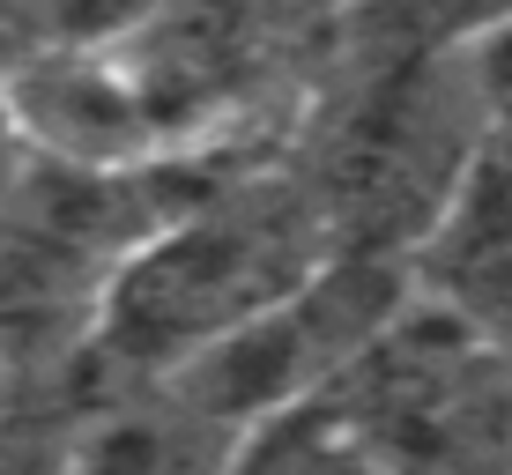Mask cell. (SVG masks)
<instances>
[{
  "instance_id": "3957f363",
  "label": "cell",
  "mask_w": 512,
  "mask_h": 475,
  "mask_svg": "<svg viewBox=\"0 0 512 475\" xmlns=\"http://www.w3.org/2000/svg\"><path fill=\"white\" fill-rule=\"evenodd\" d=\"M483 149L490 127L461 52H401L372 67L305 186L327 216L334 253L409 260Z\"/></svg>"
},
{
  "instance_id": "277c9868",
  "label": "cell",
  "mask_w": 512,
  "mask_h": 475,
  "mask_svg": "<svg viewBox=\"0 0 512 475\" xmlns=\"http://www.w3.org/2000/svg\"><path fill=\"white\" fill-rule=\"evenodd\" d=\"M409 283L483 342L512 349V156L505 149H483L475 171L453 186V201L438 208V223L409 253Z\"/></svg>"
},
{
  "instance_id": "8992f818",
  "label": "cell",
  "mask_w": 512,
  "mask_h": 475,
  "mask_svg": "<svg viewBox=\"0 0 512 475\" xmlns=\"http://www.w3.org/2000/svg\"><path fill=\"white\" fill-rule=\"evenodd\" d=\"M0 67H8V60H0ZM0 156H8V112H0Z\"/></svg>"
},
{
  "instance_id": "7a4b0ae2",
  "label": "cell",
  "mask_w": 512,
  "mask_h": 475,
  "mask_svg": "<svg viewBox=\"0 0 512 475\" xmlns=\"http://www.w3.org/2000/svg\"><path fill=\"white\" fill-rule=\"evenodd\" d=\"M297 416L364 475H512V349L409 297Z\"/></svg>"
},
{
  "instance_id": "6da1fadb",
  "label": "cell",
  "mask_w": 512,
  "mask_h": 475,
  "mask_svg": "<svg viewBox=\"0 0 512 475\" xmlns=\"http://www.w3.org/2000/svg\"><path fill=\"white\" fill-rule=\"evenodd\" d=\"M327 253L334 238L305 179L253 164L238 179L208 186L112 268L90 312V334L67 364V386L112 401L171 379L223 334L282 305Z\"/></svg>"
},
{
  "instance_id": "5b68a950",
  "label": "cell",
  "mask_w": 512,
  "mask_h": 475,
  "mask_svg": "<svg viewBox=\"0 0 512 475\" xmlns=\"http://www.w3.org/2000/svg\"><path fill=\"white\" fill-rule=\"evenodd\" d=\"M30 23H38V45L60 52H112L141 38L149 23H164L179 0H23Z\"/></svg>"
}]
</instances>
